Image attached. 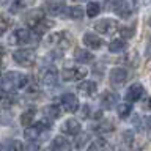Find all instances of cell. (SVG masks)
<instances>
[{
  "instance_id": "obj_22",
  "label": "cell",
  "mask_w": 151,
  "mask_h": 151,
  "mask_svg": "<svg viewBox=\"0 0 151 151\" xmlns=\"http://www.w3.org/2000/svg\"><path fill=\"white\" fill-rule=\"evenodd\" d=\"M33 120H35V109H27V110L21 115V123H22V126H25V127L32 126Z\"/></svg>"
},
{
  "instance_id": "obj_6",
  "label": "cell",
  "mask_w": 151,
  "mask_h": 151,
  "mask_svg": "<svg viewBox=\"0 0 151 151\" xmlns=\"http://www.w3.org/2000/svg\"><path fill=\"white\" fill-rule=\"evenodd\" d=\"M32 36L33 35L28 28L21 27V28H16V30H14L9 42H11V44H27V42L32 41Z\"/></svg>"
},
{
  "instance_id": "obj_12",
  "label": "cell",
  "mask_w": 151,
  "mask_h": 151,
  "mask_svg": "<svg viewBox=\"0 0 151 151\" xmlns=\"http://www.w3.org/2000/svg\"><path fill=\"white\" fill-rule=\"evenodd\" d=\"M82 41H83V44L87 46L88 49H91V50H98L99 47L102 46V40L96 35V33H91V32L83 33Z\"/></svg>"
},
{
  "instance_id": "obj_21",
  "label": "cell",
  "mask_w": 151,
  "mask_h": 151,
  "mask_svg": "<svg viewBox=\"0 0 151 151\" xmlns=\"http://www.w3.org/2000/svg\"><path fill=\"white\" fill-rule=\"evenodd\" d=\"M42 113H44L46 120L54 121V120H57V118L60 116V109L55 107V106H47V107L42 109Z\"/></svg>"
},
{
  "instance_id": "obj_2",
  "label": "cell",
  "mask_w": 151,
  "mask_h": 151,
  "mask_svg": "<svg viewBox=\"0 0 151 151\" xmlns=\"http://www.w3.org/2000/svg\"><path fill=\"white\" fill-rule=\"evenodd\" d=\"M13 60L16 61L19 66H33V63L36 61V54L32 49H16L13 52Z\"/></svg>"
},
{
  "instance_id": "obj_18",
  "label": "cell",
  "mask_w": 151,
  "mask_h": 151,
  "mask_svg": "<svg viewBox=\"0 0 151 151\" xmlns=\"http://www.w3.org/2000/svg\"><path fill=\"white\" fill-rule=\"evenodd\" d=\"M47 11L52 16H60L65 11V3L60 0H50V3H47Z\"/></svg>"
},
{
  "instance_id": "obj_10",
  "label": "cell",
  "mask_w": 151,
  "mask_h": 151,
  "mask_svg": "<svg viewBox=\"0 0 151 151\" xmlns=\"http://www.w3.org/2000/svg\"><path fill=\"white\" fill-rule=\"evenodd\" d=\"M57 80H58V71H57L55 66H47L41 73V82L44 85H47V87L55 85Z\"/></svg>"
},
{
  "instance_id": "obj_5",
  "label": "cell",
  "mask_w": 151,
  "mask_h": 151,
  "mask_svg": "<svg viewBox=\"0 0 151 151\" xmlns=\"http://www.w3.org/2000/svg\"><path fill=\"white\" fill-rule=\"evenodd\" d=\"M118 28V24L116 21H113V19H101L99 22L94 24V30L98 33H101V35H112L113 32H115Z\"/></svg>"
},
{
  "instance_id": "obj_25",
  "label": "cell",
  "mask_w": 151,
  "mask_h": 151,
  "mask_svg": "<svg viewBox=\"0 0 151 151\" xmlns=\"http://www.w3.org/2000/svg\"><path fill=\"white\" fill-rule=\"evenodd\" d=\"M68 11H69L68 16H69L71 19H76V21H80V19H82L85 14H87V13H83V8H82V6H71Z\"/></svg>"
},
{
  "instance_id": "obj_30",
  "label": "cell",
  "mask_w": 151,
  "mask_h": 151,
  "mask_svg": "<svg viewBox=\"0 0 151 151\" xmlns=\"http://www.w3.org/2000/svg\"><path fill=\"white\" fill-rule=\"evenodd\" d=\"M120 33H121V38H126V40H129V38L134 36V27H123L120 28Z\"/></svg>"
},
{
  "instance_id": "obj_17",
  "label": "cell",
  "mask_w": 151,
  "mask_h": 151,
  "mask_svg": "<svg viewBox=\"0 0 151 151\" xmlns=\"http://www.w3.org/2000/svg\"><path fill=\"white\" fill-rule=\"evenodd\" d=\"M42 19H44V13L41 11V9H35V11H30L27 14V17H25V21L27 24L30 27H36L38 24H40Z\"/></svg>"
},
{
  "instance_id": "obj_23",
  "label": "cell",
  "mask_w": 151,
  "mask_h": 151,
  "mask_svg": "<svg viewBox=\"0 0 151 151\" xmlns=\"http://www.w3.org/2000/svg\"><path fill=\"white\" fill-rule=\"evenodd\" d=\"M126 49V42L124 40H113L110 44H109V50L112 54H118V52H123Z\"/></svg>"
},
{
  "instance_id": "obj_32",
  "label": "cell",
  "mask_w": 151,
  "mask_h": 151,
  "mask_svg": "<svg viewBox=\"0 0 151 151\" xmlns=\"http://www.w3.org/2000/svg\"><path fill=\"white\" fill-rule=\"evenodd\" d=\"M14 102H16V99H14L13 94L3 93V102H2V106H3V107H9V106H13Z\"/></svg>"
},
{
  "instance_id": "obj_29",
  "label": "cell",
  "mask_w": 151,
  "mask_h": 151,
  "mask_svg": "<svg viewBox=\"0 0 151 151\" xmlns=\"http://www.w3.org/2000/svg\"><path fill=\"white\" fill-rule=\"evenodd\" d=\"M22 150H24V146L17 140H9L6 146H5V151H22Z\"/></svg>"
},
{
  "instance_id": "obj_14",
  "label": "cell",
  "mask_w": 151,
  "mask_h": 151,
  "mask_svg": "<svg viewBox=\"0 0 151 151\" xmlns=\"http://www.w3.org/2000/svg\"><path fill=\"white\" fill-rule=\"evenodd\" d=\"M127 77H129V76H127V71L124 68H115V69L110 71V80H112L113 85L124 83L127 80Z\"/></svg>"
},
{
  "instance_id": "obj_9",
  "label": "cell",
  "mask_w": 151,
  "mask_h": 151,
  "mask_svg": "<svg viewBox=\"0 0 151 151\" xmlns=\"http://www.w3.org/2000/svg\"><path fill=\"white\" fill-rule=\"evenodd\" d=\"M60 106L66 112H76L79 109V99L73 93H66L60 98Z\"/></svg>"
},
{
  "instance_id": "obj_16",
  "label": "cell",
  "mask_w": 151,
  "mask_h": 151,
  "mask_svg": "<svg viewBox=\"0 0 151 151\" xmlns=\"http://www.w3.org/2000/svg\"><path fill=\"white\" fill-rule=\"evenodd\" d=\"M116 102H118V94L113 91L104 93L101 98V104L104 109H113V106H116Z\"/></svg>"
},
{
  "instance_id": "obj_28",
  "label": "cell",
  "mask_w": 151,
  "mask_h": 151,
  "mask_svg": "<svg viewBox=\"0 0 151 151\" xmlns=\"http://www.w3.org/2000/svg\"><path fill=\"white\" fill-rule=\"evenodd\" d=\"M85 13H87L88 17H96L98 14H99V3L90 2L88 6H87V9H85Z\"/></svg>"
},
{
  "instance_id": "obj_34",
  "label": "cell",
  "mask_w": 151,
  "mask_h": 151,
  "mask_svg": "<svg viewBox=\"0 0 151 151\" xmlns=\"http://www.w3.org/2000/svg\"><path fill=\"white\" fill-rule=\"evenodd\" d=\"M123 0H107L106 2V6L109 9H113V11H116L118 8H120V5H121Z\"/></svg>"
},
{
  "instance_id": "obj_24",
  "label": "cell",
  "mask_w": 151,
  "mask_h": 151,
  "mask_svg": "<svg viewBox=\"0 0 151 151\" xmlns=\"http://www.w3.org/2000/svg\"><path fill=\"white\" fill-rule=\"evenodd\" d=\"M116 112H118V116L121 118V120H124V118H127L131 115V112H132V107H131V102H124V104H120L116 109Z\"/></svg>"
},
{
  "instance_id": "obj_19",
  "label": "cell",
  "mask_w": 151,
  "mask_h": 151,
  "mask_svg": "<svg viewBox=\"0 0 151 151\" xmlns=\"http://www.w3.org/2000/svg\"><path fill=\"white\" fill-rule=\"evenodd\" d=\"M79 93L83 94V96H93L96 93V83L91 82V80H85L79 85Z\"/></svg>"
},
{
  "instance_id": "obj_13",
  "label": "cell",
  "mask_w": 151,
  "mask_h": 151,
  "mask_svg": "<svg viewBox=\"0 0 151 151\" xmlns=\"http://www.w3.org/2000/svg\"><path fill=\"white\" fill-rule=\"evenodd\" d=\"M135 9H137V0H123L120 8L116 9V13L120 17H127V16H131Z\"/></svg>"
},
{
  "instance_id": "obj_37",
  "label": "cell",
  "mask_w": 151,
  "mask_h": 151,
  "mask_svg": "<svg viewBox=\"0 0 151 151\" xmlns=\"http://www.w3.org/2000/svg\"><path fill=\"white\" fill-rule=\"evenodd\" d=\"M146 106H148V109H151V98L148 99V104H146Z\"/></svg>"
},
{
  "instance_id": "obj_27",
  "label": "cell",
  "mask_w": 151,
  "mask_h": 151,
  "mask_svg": "<svg viewBox=\"0 0 151 151\" xmlns=\"http://www.w3.org/2000/svg\"><path fill=\"white\" fill-rule=\"evenodd\" d=\"M106 150H107V142L104 139L94 140L93 143L90 145V148H88V151H106Z\"/></svg>"
},
{
  "instance_id": "obj_35",
  "label": "cell",
  "mask_w": 151,
  "mask_h": 151,
  "mask_svg": "<svg viewBox=\"0 0 151 151\" xmlns=\"http://www.w3.org/2000/svg\"><path fill=\"white\" fill-rule=\"evenodd\" d=\"M22 151H40V146H38L36 143H33V142H30V143H27L25 146H24Z\"/></svg>"
},
{
  "instance_id": "obj_36",
  "label": "cell",
  "mask_w": 151,
  "mask_h": 151,
  "mask_svg": "<svg viewBox=\"0 0 151 151\" xmlns=\"http://www.w3.org/2000/svg\"><path fill=\"white\" fill-rule=\"evenodd\" d=\"M8 25H9V21H8V17H6V16H3V17H2V33H5V32H6Z\"/></svg>"
},
{
  "instance_id": "obj_1",
  "label": "cell",
  "mask_w": 151,
  "mask_h": 151,
  "mask_svg": "<svg viewBox=\"0 0 151 151\" xmlns=\"http://www.w3.org/2000/svg\"><path fill=\"white\" fill-rule=\"evenodd\" d=\"M28 83V77L21 73H6L2 77V90L3 93H13L14 90H21Z\"/></svg>"
},
{
  "instance_id": "obj_4",
  "label": "cell",
  "mask_w": 151,
  "mask_h": 151,
  "mask_svg": "<svg viewBox=\"0 0 151 151\" xmlns=\"http://www.w3.org/2000/svg\"><path fill=\"white\" fill-rule=\"evenodd\" d=\"M49 127L50 126H47L46 121H40V123H36V124H32V126L25 127V131H24V137L28 139L30 142H33V140H36L40 135H42V132H44L46 129H49Z\"/></svg>"
},
{
  "instance_id": "obj_26",
  "label": "cell",
  "mask_w": 151,
  "mask_h": 151,
  "mask_svg": "<svg viewBox=\"0 0 151 151\" xmlns=\"http://www.w3.org/2000/svg\"><path fill=\"white\" fill-rule=\"evenodd\" d=\"M52 25H54V22H50V21H46V19H42V21L38 24L36 27H33L35 28V32H36V35H42L44 32H47L49 28H52Z\"/></svg>"
},
{
  "instance_id": "obj_38",
  "label": "cell",
  "mask_w": 151,
  "mask_h": 151,
  "mask_svg": "<svg viewBox=\"0 0 151 151\" xmlns=\"http://www.w3.org/2000/svg\"><path fill=\"white\" fill-rule=\"evenodd\" d=\"M77 2H83V0H77Z\"/></svg>"
},
{
  "instance_id": "obj_8",
  "label": "cell",
  "mask_w": 151,
  "mask_h": 151,
  "mask_svg": "<svg viewBox=\"0 0 151 151\" xmlns=\"http://www.w3.org/2000/svg\"><path fill=\"white\" fill-rule=\"evenodd\" d=\"M145 96V88L142 83H132L126 91V101L127 102H135L140 101L142 98Z\"/></svg>"
},
{
  "instance_id": "obj_7",
  "label": "cell",
  "mask_w": 151,
  "mask_h": 151,
  "mask_svg": "<svg viewBox=\"0 0 151 151\" xmlns=\"http://www.w3.org/2000/svg\"><path fill=\"white\" fill-rule=\"evenodd\" d=\"M47 44L49 46H58V47H68L71 44V40H69V35L66 32H58V33H54L47 38Z\"/></svg>"
},
{
  "instance_id": "obj_11",
  "label": "cell",
  "mask_w": 151,
  "mask_h": 151,
  "mask_svg": "<svg viewBox=\"0 0 151 151\" xmlns=\"http://www.w3.org/2000/svg\"><path fill=\"white\" fill-rule=\"evenodd\" d=\"M80 131H82V126H80V123L76 118H68L63 123V126H61V132L68 135H77L80 134Z\"/></svg>"
},
{
  "instance_id": "obj_3",
  "label": "cell",
  "mask_w": 151,
  "mask_h": 151,
  "mask_svg": "<svg viewBox=\"0 0 151 151\" xmlns=\"http://www.w3.org/2000/svg\"><path fill=\"white\" fill-rule=\"evenodd\" d=\"M88 74V69L85 66H71V68L63 69L61 77L66 82H76V80H82Z\"/></svg>"
},
{
  "instance_id": "obj_31",
  "label": "cell",
  "mask_w": 151,
  "mask_h": 151,
  "mask_svg": "<svg viewBox=\"0 0 151 151\" xmlns=\"http://www.w3.org/2000/svg\"><path fill=\"white\" fill-rule=\"evenodd\" d=\"M115 127L112 126V123L110 121H106V123H101L98 127H96V131L98 132H110V131H113Z\"/></svg>"
},
{
  "instance_id": "obj_20",
  "label": "cell",
  "mask_w": 151,
  "mask_h": 151,
  "mask_svg": "<svg viewBox=\"0 0 151 151\" xmlns=\"http://www.w3.org/2000/svg\"><path fill=\"white\" fill-rule=\"evenodd\" d=\"M74 58H76V61H79V63H88V61L94 60V55L91 54V52L85 50V49H76Z\"/></svg>"
},
{
  "instance_id": "obj_15",
  "label": "cell",
  "mask_w": 151,
  "mask_h": 151,
  "mask_svg": "<svg viewBox=\"0 0 151 151\" xmlns=\"http://www.w3.org/2000/svg\"><path fill=\"white\" fill-rule=\"evenodd\" d=\"M50 151H71V145L65 137H55L50 143Z\"/></svg>"
},
{
  "instance_id": "obj_33",
  "label": "cell",
  "mask_w": 151,
  "mask_h": 151,
  "mask_svg": "<svg viewBox=\"0 0 151 151\" xmlns=\"http://www.w3.org/2000/svg\"><path fill=\"white\" fill-rule=\"evenodd\" d=\"M35 0H14V9H22L28 6V5H32Z\"/></svg>"
}]
</instances>
